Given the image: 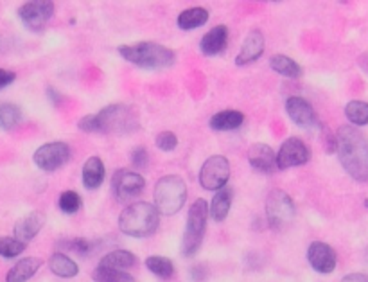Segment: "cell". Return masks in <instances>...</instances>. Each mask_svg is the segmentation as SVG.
I'll return each instance as SVG.
<instances>
[{
	"label": "cell",
	"mask_w": 368,
	"mask_h": 282,
	"mask_svg": "<svg viewBox=\"0 0 368 282\" xmlns=\"http://www.w3.org/2000/svg\"><path fill=\"white\" fill-rule=\"evenodd\" d=\"M336 153L343 169L356 182H368V141L354 126H342L336 134Z\"/></svg>",
	"instance_id": "6da1fadb"
},
{
	"label": "cell",
	"mask_w": 368,
	"mask_h": 282,
	"mask_svg": "<svg viewBox=\"0 0 368 282\" xmlns=\"http://www.w3.org/2000/svg\"><path fill=\"white\" fill-rule=\"evenodd\" d=\"M78 126L86 134L126 135L139 130V116L128 104H110L97 114L83 117Z\"/></svg>",
	"instance_id": "7a4b0ae2"
},
{
	"label": "cell",
	"mask_w": 368,
	"mask_h": 282,
	"mask_svg": "<svg viewBox=\"0 0 368 282\" xmlns=\"http://www.w3.org/2000/svg\"><path fill=\"white\" fill-rule=\"evenodd\" d=\"M159 223V211L155 208V205L147 203V201L128 205L119 216V228H121L122 234L136 239L149 238V236L155 234Z\"/></svg>",
	"instance_id": "3957f363"
},
{
	"label": "cell",
	"mask_w": 368,
	"mask_h": 282,
	"mask_svg": "<svg viewBox=\"0 0 368 282\" xmlns=\"http://www.w3.org/2000/svg\"><path fill=\"white\" fill-rule=\"evenodd\" d=\"M119 54L129 64L142 69H166L176 60L174 51L155 41H139L133 45H121Z\"/></svg>",
	"instance_id": "277c9868"
},
{
	"label": "cell",
	"mask_w": 368,
	"mask_h": 282,
	"mask_svg": "<svg viewBox=\"0 0 368 282\" xmlns=\"http://www.w3.org/2000/svg\"><path fill=\"white\" fill-rule=\"evenodd\" d=\"M155 208L159 214L173 216L181 211L187 200V186L178 175H166L155 186Z\"/></svg>",
	"instance_id": "5b68a950"
},
{
	"label": "cell",
	"mask_w": 368,
	"mask_h": 282,
	"mask_svg": "<svg viewBox=\"0 0 368 282\" xmlns=\"http://www.w3.org/2000/svg\"><path fill=\"white\" fill-rule=\"evenodd\" d=\"M207 219H209V205L203 198H198L189 208L187 227H185L184 239H181V253L185 257L196 256L202 246L203 236L207 231Z\"/></svg>",
	"instance_id": "8992f818"
},
{
	"label": "cell",
	"mask_w": 368,
	"mask_h": 282,
	"mask_svg": "<svg viewBox=\"0 0 368 282\" xmlns=\"http://www.w3.org/2000/svg\"><path fill=\"white\" fill-rule=\"evenodd\" d=\"M297 208H294L293 200L286 191L275 189L268 194L266 198V216H268L269 227L275 231H282V228L289 227L293 223Z\"/></svg>",
	"instance_id": "52a82bcc"
},
{
	"label": "cell",
	"mask_w": 368,
	"mask_h": 282,
	"mask_svg": "<svg viewBox=\"0 0 368 282\" xmlns=\"http://www.w3.org/2000/svg\"><path fill=\"white\" fill-rule=\"evenodd\" d=\"M230 178V163L223 155H214L205 160L199 169V183L207 191L225 189Z\"/></svg>",
	"instance_id": "ba28073f"
},
{
	"label": "cell",
	"mask_w": 368,
	"mask_h": 282,
	"mask_svg": "<svg viewBox=\"0 0 368 282\" xmlns=\"http://www.w3.org/2000/svg\"><path fill=\"white\" fill-rule=\"evenodd\" d=\"M54 9V2H49V0H31V2H26L19 9V16L27 29L33 31V33H38L52 19Z\"/></svg>",
	"instance_id": "9c48e42d"
},
{
	"label": "cell",
	"mask_w": 368,
	"mask_h": 282,
	"mask_svg": "<svg viewBox=\"0 0 368 282\" xmlns=\"http://www.w3.org/2000/svg\"><path fill=\"white\" fill-rule=\"evenodd\" d=\"M33 160L41 171L52 173L69 162L70 148L65 142H49V144L40 146V148L34 151Z\"/></svg>",
	"instance_id": "30bf717a"
},
{
	"label": "cell",
	"mask_w": 368,
	"mask_h": 282,
	"mask_svg": "<svg viewBox=\"0 0 368 282\" xmlns=\"http://www.w3.org/2000/svg\"><path fill=\"white\" fill-rule=\"evenodd\" d=\"M144 187H146V180L139 173L128 171V169H119L111 178V191L121 203H128L129 200L139 196Z\"/></svg>",
	"instance_id": "8fae6325"
},
{
	"label": "cell",
	"mask_w": 368,
	"mask_h": 282,
	"mask_svg": "<svg viewBox=\"0 0 368 282\" xmlns=\"http://www.w3.org/2000/svg\"><path fill=\"white\" fill-rule=\"evenodd\" d=\"M311 160V149L307 148L306 142L300 141L299 137H289L282 142L279 153H277V167L279 169H287V167L304 166Z\"/></svg>",
	"instance_id": "7c38bea8"
},
{
	"label": "cell",
	"mask_w": 368,
	"mask_h": 282,
	"mask_svg": "<svg viewBox=\"0 0 368 282\" xmlns=\"http://www.w3.org/2000/svg\"><path fill=\"white\" fill-rule=\"evenodd\" d=\"M307 261L314 271L324 275L332 273L336 270V264H338L334 248L322 241L311 243L309 248H307Z\"/></svg>",
	"instance_id": "4fadbf2b"
},
{
	"label": "cell",
	"mask_w": 368,
	"mask_h": 282,
	"mask_svg": "<svg viewBox=\"0 0 368 282\" xmlns=\"http://www.w3.org/2000/svg\"><path fill=\"white\" fill-rule=\"evenodd\" d=\"M286 111L289 119L293 121L297 126H302V128H317L318 124V117L314 114L313 106L307 103L304 97H289L286 101Z\"/></svg>",
	"instance_id": "5bb4252c"
},
{
	"label": "cell",
	"mask_w": 368,
	"mask_h": 282,
	"mask_svg": "<svg viewBox=\"0 0 368 282\" xmlns=\"http://www.w3.org/2000/svg\"><path fill=\"white\" fill-rule=\"evenodd\" d=\"M248 162L257 173L262 175H272L277 167V153L268 144H252L248 149Z\"/></svg>",
	"instance_id": "9a60e30c"
},
{
	"label": "cell",
	"mask_w": 368,
	"mask_h": 282,
	"mask_svg": "<svg viewBox=\"0 0 368 282\" xmlns=\"http://www.w3.org/2000/svg\"><path fill=\"white\" fill-rule=\"evenodd\" d=\"M264 52V36L259 29L250 31V34L247 36V40L241 45L239 54L236 56V65L237 67H243V65L252 64V61L259 60Z\"/></svg>",
	"instance_id": "2e32d148"
},
{
	"label": "cell",
	"mask_w": 368,
	"mask_h": 282,
	"mask_svg": "<svg viewBox=\"0 0 368 282\" xmlns=\"http://www.w3.org/2000/svg\"><path fill=\"white\" fill-rule=\"evenodd\" d=\"M45 225V214L41 212H31V214L24 216L22 219H19L15 225V238L22 243L33 241L38 236V232L44 228Z\"/></svg>",
	"instance_id": "e0dca14e"
},
{
	"label": "cell",
	"mask_w": 368,
	"mask_h": 282,
	"mask_svg": "<svg viewBox=\"0 0 368 282\" xmlns=\"http://www.w3.org/2000/svg\"><path fill=\"white\" fill-rule=\"evenodd\" d=\"M227 44H229V29L227 26H216L202 38L199 51L205 56H216L225 51Z\"/></svg>",
	"instance_id": "ac0fdd59"
},
{
	"label": "cell",
	"mask_w": 368,
	"mask_h": 282,
	"mask_svg": "<svg viewBox=\"0 0 368 282\" xmlns=\"http://www.w3.org/2000/svg\"><path fill=\"white\" fill-rule=\"evenodd\" d=\"M104 175H106V169H104V163L99 156H90L89 160L83 166L81 171V180L85 189L96 191L99 189L101 183H103Z\"/></svg>",
	"instance_id": "d6986e66"
},
{
	"label": "cell",
	"mask_w": 368,
	"mask_h": 282,
	"mask_svg": "<svg viewBox=\"0 0 368 282\" xmlns=\"http://www.w3.org/2000/svg\"><path fill=\"white\" fill-rule=\"evenodd\" d=\"M40 257H24L6 275V282H27L41 268Z\"/></svg>",
	"instance_id": "ffe728a7"
},
{
	"label": "cell",
	"mask_w": 368,
	"mask_h": 282,
	"mask_svg": "<svg viewBox=\"0 0 368 282\" xmlns=\"http://www.w3.org/2000/svg\"><path fill=\"white\" fill-rule=\"evenodd\" d=\"M230 207H232V189H221L214 194L212 201H210L209 216L216 223L225 221L230 212Z\"/></svg>",
	"instance_id": "44dd1931"
},
{
	"label": "cell",
	"mask_w": 368,
	"mask_h": 282,
	"mask_svg": "<svg viewBox=\"0 0 368 282\" xmlns=\"http://www.w3.org/2000/svg\"><path fill=\"white\" fill-rule=\"evenodd\" d=\"M244 116L243 111L237 110H225L219 111L210 119V128L216 131H232L237 130L239 126H243Z\"/></svg>",
	"instance_id": "7402d4cb"
},
{
	"label": "cell",
	"mask_w": 368,
	"mask_h": 282,
	"mask_svg": "<svg viewBox=\"0 0 368 282\" xmlns=\"http://www.w3.org/2000/svg\"><path fill=\"white\" fill-rule=\"evenodd\" d=\"M49 268L54 275L61 278H72L79 273V268L78 264L74 263L69 256L61 252H56L52 253L51 259H49Z\"/></svg>",
	"instance_id": "603a6c76"
},
{
	"label": "cell",
	"mask_w": 368,
	"mask_h": 282,
	"mask_svg": "<svg viewBox=\"0 0 368 282\" xmlns=\"http://www.w3.org/2000/svg\"><path fill=\"white\" fill-rule=\"evenodd\" d=\"M209 22V11L205 8H189L178 16V27L181 31H192Z\"/></svg>",
	"instance_id": "cb8c5ba5"
},
{
	"label": "cell",
	"mask_w": 368,
	"mask_h": 282,
	"mask_svg": "<svg viewBox=\"0 0 368 282\" xmlns=\"http://www.w3.org/2000/svg\"><path fill=\"white\" fill-rule=\"evenodd\" d=\"M269 65H272V69L277 72V74L284 76V78L297 79L302 76V67H300L293 58H289V56L275 54L272 60H269Z\"/></svg>",
	"instance_id": "d4e9b609"
},
{
	"label": "cell",
	"mask_w": 368,
	"mask_h": 282,
	"mask_svg": "<svg viewBox=\"0 0 368 282\" xmlns=\"http://www.w3.org/2000/svg\"><path fill=\"white\" fill-rule=\"evenodd\" d=\"M101 266L106 268H115V270H128L136 264L135 253L128 252V250H114V252L106 253V256L101 259Z\"/></svg>",
	"instance_id": "484cf974"
},
{
	"label": "cell",
	"mask_w": 368,
	"mask_h": 282,
	"mask_svg": "<svg viewBox=\"0 0 368 282\" xmlns=\"http://www.w3.org/2000/svg\"><path fill=\"white\" fill-rule=\"evenodd\" d=\"M22 121V110L13 103L0 104V128L6 131L15 130Z\"/></svg>",
	"instance_id": "4316f807"
},
{
	"label": "cell",
	"mask_w": 368,
	"mask_h": 282,
	"mask_svg": "<svg viewBox=\"0 0 368 282\" xmlns=\"http://www.w3.org/2000/svg\"><path fill=\"white\" fill-rule=\"evenodd\" d=\"M146 268L159 278H171L174 275L173 261L162 256H149L146 259Z\"/></svg>",
	"instance_id": "83f0119b"
},
{
	"label": "cell",
	"mask_w": 368,
	"mask_h": 282,
	"mask_svg": "<svg viewBox=\"0 0 368 282\" xmlns=\"http://www.w3.org/2000/svg\"><path fill=\"white\" fill-rule=\"evenodd\" d=\"M345 116L354 126H367L368 124V103L364 101H350L345 106Z\"/></svg>",
	"instance_id": "f1b7e54d"
},
{
	"label": "cell",
	"mask_w": 368,
	"mask_h": 282,
	"mask_svg": "<svg viewBox=\"0 0 368 282\" xmlns=\"http://www.w3.org/2000/svg\"><path fill=\"white\" fill-rule=\"evenodd\" d=\"M92 277L96 282H135V278L128 271L101 266V264L94 270Z\"/></svg>",
	"instance_id": "f546056e"
},
{
	"label": "cell",
	"mask_w": 368,
	"mask_h": 282,
	"mask_svg": "<svg viewBox=\"0 0 368 282\" xmlns=\"http://www.w3.org/2000/svg\"><path fill=\"white\" fill-rule=\"evenodd\" d=\"M26 248V243L19 241L16 238H8V236H2V238H0V257L13 259V257H19Z\"/></svg>",
	"instance_id": "4dcf8cb0"
},
{
	"label": "cell",
	"mask_w": 368,
	"mask_h": 282,
	"mask_svg": "<svg viewBox=\"0 0 368 282\" xmlns=\"http://www.w3.org/2000/svg\"><path fill=\"white\" fill-rule=\"evenodd\" d=\"M81 196H79L78 193H74V191H65V193H61V196H59L58 200L59 208H61V212H65V214H76V212L81 208Z\"/></svg>",
	"instance_id": "1f68e13d"
},
{
	"label": "cell",
	"mask_w": 368,
	"mask_h": 282,
	"mask_svg": "<svg viewBox=\"0 0 368 282\" xmlns=\"http://www.w3.org/2000/svg\"><path fill=\"white\" fill-rule=\"evenodd\" d=\"M59 245L65 246V248H69L70 252H76L78 256H86V253H90V250H92V246H94L92 243L85 238H74V239H70V241H61Z\"/></svg>",
	"instance_id": "d6a6232c"
},
{
	"label": "cell",
	"mask_w": 368,
	"mask_h": 282,
	"mask_svg": "<svg viewBox=\"0 0 368 282\" xmlns=\"http://www.w3.org/2000/svg\"><path fill=\"white\" fill-rule=\"evenodd\" d=\"M156 148L160 149V151H173V149H176L178 146V137L173 134V131H162V134L156 135V141H155Z\"/></svg>",
	"instance_id": "836d02e7"
},
{
	"label": "cell",
	"mask_w": 368,
	"mask_h": 282,
	"mask_svg": "<svg viewBox=\"0 0 368 282\" xmlns=\"http://www.w3.org/2000/svg\"><path fill=\"white\" fill-rule=\"evenodd\" d=\"M131 163L135 167H146L149 163V155H147V149L139 146L131 151Z\"/></svg>",
	"instance_id": "e575fe53"
},
{
	"label": "cell",
	"mask_w": 368,
	"mask_h": 282,
	"mask_svg": "<svg viewBox=\"0 0 368 282\" xmlns=\"http://www.w3.org/2000/svg\"><path fill=\"white\" fill-rule=\"evenodd\" d=\"M210 270L205 266V264H196V266L191 268V281L192 282H205L209 278Z\"/></svg>",
	"instance_id": "d590c367"
},
{
	"label": "cell",
	"mask_w": 368,
	"mask_h": 282,
	"mask_svg": "<svg viewBox=\"0 0 368 282\" xmlns=\"http://www.w3.org/2000/svg\"><path fill=\"white\" fill-rule=\"evenodd\" d=\"M15 78H16L15 72L4 71V69H0V90L11 85V83L15 81Z\"/></svg>",
	"instance_id": "8d00e7d4"
},
{
	"label": "cell",
	"mask_w": 368,
	"mask_h": 282,
	"mask_svg": "<svg viewBox=\"0 0 368 282\" xmlns=\"http://www.w3.org/2000/svg\"><path fill=\"white\" fill-rule=\"evenodd\" d=\"M342 282H368V277L363 273H349L343 277Z\"/></svg>",
	"instance_id": "74e56055"
},
{
	"label": "cell",
	"mask_w": 368,
	"mask_h": 282,
	"mask_svg": "<svg viewBox=\"0 0 368 282\" xmlns=\"http://www.w3.org/2000/svg\"><path fill=\"white\" fill-rule=\"evenodd\" d=\"M364 207L368 208V198H367V200H364Z\"/></svg>",
	"instance_id": "f35d334b"
}]
</instances>
